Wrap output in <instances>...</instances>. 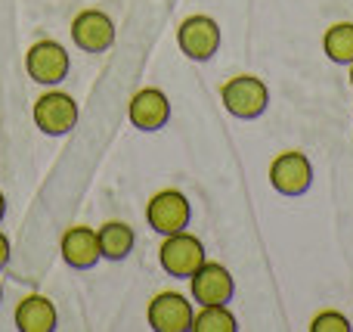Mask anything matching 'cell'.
Segmentation results:
<instances>
[{
    "mask_svg": "<svg viewBox=\"0 0 353 332\" xmlns=\"http://www.w3.org/2000/svg\"><path fill=\"white\" fill-rule=\"evenodd\" d=\"M239 320L226 304H201L192 314V332H236Z\"/></svg>",
    "mask_w": 353,
    "mask_h": 332,
    "instance_id": "obj_16",
    "label": "cell"
},
{
    "mask_svg": "<svg viewBox=\"0 0 353 332\" xmlns=\"http://www.w3.org/2000/svg\"><path fill=\"white\" fill-rule=\"evenodd\" d=\"M72 41L84 53H105L115 43V22L103 10H81L68 25Z\"/></svg>",
    "mask_w": 353,
    "mask_h": 332,
    "instance_id": "obj_9",
    "label": "cell"
},
{
    "mask_svg": "<svg viewBox=\"0 0 353 332\" xmlns=\"http://www.w3.org/2000/svg\"><path fill=\"white\" fill-rule=\"evenodd\" d=\"M31 118H34L37 130L47 137H65L78 128V118L81 109L74 103L72 93H62V90H47L37 97L34 109H31Z\"/></svg>",
    "mask_w": 353,
    "mask_h": 332,
    "instance_id": "obj_4",
    "label": "cell"
},
{
    "mask_svg": "<svg viewBox=\"0 0 353 332\" xmlns=\"http://www.w3.org/2000/svg\"><path fill=\"white\" fill-rule=\"evenodd\" d=\"M97 240H99V252H103L105 261H124L137 246V233L130 224L124 221H109L97 230Z\"/></svg>",
    "mask_w": 353,
    "mask_h": 332,
    "instance_id": "obj_14",
    "label": "cell"
},
{
    "mask_svg": "<svg viewBox=\"0 0 353 332\" xmlns=\"http://www.w3.org/2000/svg\"><path fill=\"white\" fill-rule=\"evenodd\" d=\"M6 264H10V236L0 230V271H3Z\"/></svg>",
    "mask_w": 353,
    "mask_h": 332,
    "instance_id": "obj_18",
    "label": "cell"
},
{
    "mask_svg": "<svg viewBox=\"0 0 353 332\" xmlns=\"http://www.w3.org/2000/svg\"><path fill=\"white\" fill-rule=\"evenodd\" d=\"M192 314V298L180 295V292H159L146 308V323L155 332H189Z\"/></svg>",
    "mask_w": 353,
    "mask_h": 332,
    "instance_id": "obj_10",
    "label": "cell"
},
{
    "mask_svg": "<svg viewBox=\"0 0 353 332\" xmlns=\"http://www.w3.org/2000/svg\"><path fill=\"white\" fill-rule=\"evenodd\" d=\"M220 103L239 121H254L267 112L270 106V90L257 75H236L220 87Z\"/></svg>",
    "mask_w": 353,
    "mask_h": 332,
    "instance_id": "obj_1",
    "label": "cell"
},
{
    "mask_svg": "<svg viewBox=\"0 0 353 332\" xmlns=\"http://www.w3.org/2000/svg\"><path fill=\"white\" fill-rule=\"evenodd\" d=\"M208 261L205 242L199 236H192L189 230H180V233H171L161 240L159 246V264L168 277L174 280H189L201 264Z\"/></svg>",
    "mask_w": 353,
    "mask_h": 332,
    "instance_id": "obj_2",
    "label": "cell"
},
{
    "mask_svg": "<svg viewBox=\"0 0 353 332\" xmlns=\"http://www.w3.org/2000/svg\"><path fill=\"white\" fill-rule=\"evenodd\" d=\"M189 217H192V208H189L186 193L180 190H159L146 202V224L159 236H171L186 230Z\"/></svg>",
    "mask_w": 353,
    "mask_h": 332,
    "instance_id": "obj_8",
    "label": "cell"
},
{
    "mask_svg": "<svg viewBox=\"0 0 353 332\" xmlns=\"http://www.w3.org/2000/svg\"><path fill=\"white\" fill-rule=\"evenodd\" d=\"M0 302H3V283H0Z\"/></svg>",
    "mask_w": 353,
    "mask_h": 332,
    "instance_id": "obj_21",
    "label": "cell"
},
{
    "mask_svg": "<svg viewBox=\"0 0 353 332\" xmlns=\"http://www.w3.org/2000/svg\"><path fill=\"white\" fill-rule=\"evenodd\" d=\"M68 50L62 47L59 41L53 37H43V41H34L25 53V72L34 84H43V87H56L62 78L68 75Z\"/></svg>",
    "mask_w": 353,
    "mask_h": 332,
    "instance_id": "obj_6",
    "label": "cell"
},
{
    "mask_svg": "<svg viewBox=\"0 0 353 332\" xmlns=\"http://www.w3.org/2000/svg\"><path fill=\"white\" fill-rule=\"evenodd\" d=\"M59 252H62V261L74 271H90L103 261V252H99V240H97V230L93 227H84V224H74L62 233V242H59Z\"/></svg>",
    "mask_w": 353,
    "mask_h": 332,
    "instance_id": "obj_12",
    "label": "cell"
},
{
    "mask_svg": "<svg viewBox=\"0 0 353 332\" xmlns=\"http://www.w3.org/2000/svg\"><path fill=\"white\" fill-rule=\"evenodd\" d=\"M12 320H16L19 332H53L59 323V314H56V304L47 295H25L16 304Z\"/></svg>",
    "mask_w": 353,
    "mask_h": 332,
    "instance_id": "obj_13",
    "label": "cell"
},
{
    "mask_svg": "<svg viewBox=\"0 0 353 332\" xmlns=\"http://www.w3.org/2000/svg\"><path fill=\"white\" fill-rule=\"evenodd\" d=\"M270 186H273L279 196H304L313 186V165L310 155L301 153V149H288V153H279L273 162H270Z\"/></svg>",
    "mask_w": 353,
    "mask_h": 332,
    "instance_id": "obj_5",
    "label": "cell"
},
{
    "mask_svg": "<svg viewBox=\"0 0 353 332\" xmlns=\"http://www.w3.org/2000/svg\"><path fill=\"white\" fill-rule=\"evenodd\" d=\"M236 295V277L220 261H205L189 277V298L195 304H230Z\"/></svg>",
    "mask_w": 353,
    "mask_h": 332,
    "instance_id": "obj_7",
    "label": "cell"
},
{
    "mask_svg": "<svg viewBox=\"0 0 353 332\" xmlns=\"http://www.w3.org/2000/svg\"><path fill=\"white\" fill-rule=\"evenodd\" d=\"M220 25L217 19L205 16V12H195V16H186L180 25H176V47L186 59L192 62H208L217 56L220 50Z\"/></svg>",
    "mask_w": 353,
    "mask_h": 332,
    "instance_id": "obj_3",
    "label": "cell"
},
{
    "mask_svg": "<svg viewBox=\"0 0 353 332\" xmlns=\"http://www.w3.org/2000/svg\"><path fill=\"white\" fill-rule=\"evenodd\" d=\"M353 323L347 317L341 314V311H319L316 317L310 320V332H350Z\"/></svg>",
    "mask_w": 353,
    "mask_h": 332,
    "instance_id": "obj_17",
    "label": "cell"
},
{
    "mask_svg": "<svg viewBox=\"0 0 353 332\" xmlns=\"http://www.w3.org/2000/svg\"><path fill=\"white\" fill-rule=\"evenodd\" d=\"M323 53L335 66H350L353 62V22H335L323 35Z\"/></svg>",
    "mask_w": 353,
    "mask_h": 332,
    "instance_id": "obj_15",
    "label": "cell"
},
{
    "mask_svg": "<svg viewBox=\"0 0 353 332\" xmlns=\"http://www.w3.org/2000/svg\"><path fill=\"white\" fill-rule=\"evenodd\" d=\"M6 217V196H3V190H0V221Z\"/></svg>",
    "mask_w": 353,
    "mask_h": 332,
    "instance_id": "obj_19",
    "label": "cell"
},
{
    "mask_svg": "<svg viewBox=\"0 0 353 332\" xmlns=\"http://www.w3.org/2000/svg\"><path fill=\"white\" fill-rule=\"evenodd\" d=\"M347 68H350V72H347V78H350V87H353V62H350Z\"/></svg>",
    "mask_w": 353,
    "mask_h": 332,
    "instance_id": "obj_20",
    "label": "cell"
},
{
    "mask_svg": "<svg viewBox=\"0 0 353 332\" xmlns=\"http://www.w3.org/2000/svg\"><path fill=\"white\" fill-rule=\"evenodd\" d=\"M128 118L137 130H146V134L161 130L171 121V99H168V93L159 90V87H143V90H137L134 97H130Z\"/></svg>",
    "mask_w": 353,
    "mask_h": 332,
    "instance_id": "obj_11",
    "label": "cell"
}]
</instances>
